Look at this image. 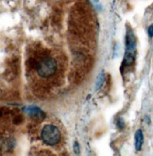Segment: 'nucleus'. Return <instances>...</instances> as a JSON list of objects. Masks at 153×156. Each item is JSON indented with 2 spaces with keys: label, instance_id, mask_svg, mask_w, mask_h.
I'll use <instances>...</instances> for the list:
<instances>
[{
  "label": "nucleus",
  "instance_id": "1",
  "mask_svg": "<svg viewBox=\"0 0 153 156\" xmlns=\"http://www.w3.org/2000/svg\"><path fill=\"white\" fill-rule=\"evenodd\" d=\"M57 70V62L51 57L43 58L37 65V73L43 78H49L55 74Z\"/></svg>",
  "mask_w": 153,
  "mask_h": 156
},
{
  "label": "nucleus",
  "instance_id": "2",
  "mask_svg": "<svg viewBox=\"0 0 153 156\" xmlns=\"http://www.w3.org/2000/svg\"><path fill=\"white\" fill-rule=\"evenodd\" d=\"M41 137L43 141L47 145L54 146L60 142L61 133L56 126L48 124L43 128L42 133H41Z\"/></svg>",
  "mask_w": 153,
  "mask_h": 156
},
{
  "label": "nucleus",
  "instance_id": "3",
  "mask_svg": "<svg viewBox=\"0 0 153 156\" xmlns=\"http://www.w3.org/2000/svg\"><path fill=\"white\" fill-rule=\"evenodd\" d=\"M24 112L28 115L31 118H35V119H42L44 118L46 115L42 111V110L34 105H30V106H26L24 108Z\"/></svg>",
  "mask_w": 153,
  "mask_h": 156
},
{
  "label": "nucleus",
  "instance_id": "4",
  "mask_svg": "<svg viewBox=\"0 0 153 156\" xmlns=\"http://www.w3.org/2000/svg\"><path fill=\"white\" fill-rule=\"evenodd\" d=\"M126 51L136 52V39L132 30H128L126 34Z\"/></svg>",
  "mask_w": 153,
  "mask_h": 156
},
{
  "label": "nucleus",
  "instance_id": "5",
  "mask_svg": "<svg viewBox=\"0 0 153 156\" xmlns=\"http://www.w3.org/2000/svg\"><path fill=\"white\" fill-rule=\"evenodd\" d=\"M134 140H135V149L137 151H141L142 146H143V142H144V135H143V132L142 130H138L135 133V136H134Z\"/></svg>",
  "mask_w": 153,
  "mask_h": 156
},
{
  "label": "nucleus",
  "instance_id": "6",
  "mask_svg": "<svg viewBox=\"0 0 153 156\" xmlns=\"http://www.w3.org/2000/svg\"><path fill=\"white\" fill-rule=\"evenodd\" d=\"M134 60H135V52L132 51H126L125 55H124V62L123 63L125 66H131L134 62Z\"/></svg>",
  "mask_w": 153,
  "mask_h": 156
},
{
  "label": "nucleus",
  "instance_id": "7",
  "mask_svg": "<svg viewBox=\"0 0 153 156\" xmlns=\"http://www.w3.org/2000/svg\"><path fill=\"white\" fill-rule=\"evenodd\" d=\"M104 79H105V74H104V71H101L99 73V75L97 76L96 81V90H99V88L103 85V82H104Z\"/></svg>",
  "mask_w": 153,
  "mask_h": 156
},
{
  "label": "nucleus",
  "instance_id": "8",
  "mask_svg": "<svg viewBox=\"0 0 153 156\" xmlns=\"http://www.w3.org/2000/svg\"><path fill=\"white\" fill-rule=\"evenodd\" d=\"M148 36H149V37H153V24L148 27Z\"/></svg>",
  "mask_w": 153,
  "mask_h": 156
},
{
  "label": "nucleus",
  "instance_id": "9",
  "mask_svg": "<svg viewBox=\"0 0 153 156\" xmlns=\"http://www.w3.org/2000/svg\"><path fill=\"white\" fill-rule=\"evenodd\" d=\"M74 151H75V152H76L77 154L79 153V146H78V143L77 141L74 143Z\"/></svg>",
  "mask_w": 153,
  "mask_h": 156
},
{
  "label": "nucleus",
  "instance_id": "10",
  "mask_svg": "<svg viewBox=\"0 0 153 156\" xmlns=\"http://www.w3.org/2000/svg\"><path fill=\"white\" fill-rule=\"evenodd\" d=\"M117 126L120 128V129H123V127H124V121H123V119H122V118H118Z\"/></svg>",
  "mask_w": 153,
  "mask_h": 156
}]
</instances>
